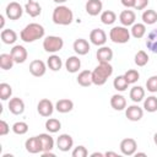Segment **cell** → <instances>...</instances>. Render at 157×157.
<instances>
[{"mask_svg": "<svg viewBox=\"0 0 157 157\" xmlns=\"http://www.w3.org/2000/svg\"><path fill=\"white\" fill-rule=\"evenodd\" d=\"M146 88L151 93H156L157 92V75H153V76H151V77L147 78V81H146Z\"/></svg>", "mask_w": 157, "mask_h": 157, "instance_id": "obj_41", "label": "cell"}, {"mask_svg": "<svg viewBox=\"0 0 157 157\" xmlns=\"http://www.w3.org/2000/svg\"><path fill=\"white\" fill-rule=\"evenodd\" d=\"M104 156H107V157H108V156H115V157H117L118 153H117V152H110V151H109V152H105Z\"/></svg>", "mask_w": 157, "mask_h": 157, "instance_id": "obj_49", "label": "cell"}, {"mask_svg": "<svg viewBox=\"0 0 157 157\" xmlns=\"http://www.w3.org/2000/svg\"><path fill=\"white\" fill-rule=\"evenodd\" d=\"M129 96H130V99L134 103H139V102L144 101V98H145V90L141 86H134L130 90Z\"/></svg>", "mask_w": 157, "mask_h": 157, "instance_id": "obj_28", "label": "cell"}, {"mask_svg": "<svg viewBox=\"0 0 157 157\" xmlns=\"http://www.w3.org/2000/svg\"><path fill=\"white\" fill-rule=\"evenodd\" d=\"M146 47L152 53L157 54V28H153L148 34L146 39Z\"/></svg>", "mask_w": 157, "mask_h": 157, "instance_id": "obj_27", "label": "cell"}, {"mask_svg": "<svg viewBox=\"0 0 157 157\" xmlns=\"http://www.w3.org/2000/svg\"><path fill=\"white\" fill-rule=\"evenodd\" d=\"M110 105L115 110H124L126 108V99L123 94H113L110 97Z\"/></svg>", "mask_w": 157, "mask_h": 157, "instance_id": "obj_23", "label": "cell"}, {"mask_svg": "<svg viewBox=\"0 0 157 157\" xmlns=\"http://www.w3.org/2000/svg\"><path fill=\"white\" fill-rule=\"evenodd\" d=\"M52 20L55 25L59 26H67L74 21V12L70 7L65 5H58L53 10Z\"/></svg>", "mask_w": 157, "mask_h": 157, "instance_id": "obj_2", "label": "cell"}, {"mask_svg": "<svg viewBox=\"0 0 157 157\" xmlns=\"http://www.w3.org/2000/svg\"><path fill=\"white\" fill-rule=\"evenodd\" d=\"M125 117L131 121H139L144 117V109L137 104H131L125 108Z\"/></svg>", "mask_w": 157, "mask_h": 157, "instance_id": "obj_11", "label": "cell"}, {"mask_svg": "<svg viewBox=\"0 0 157 157\" xmlns=\"http://www.w3.org/2000/svg\"><path fill=\"white\" fill-rule=\"evenodd\" d=\"M64 47V40L59 36H48L43 40V49L47 53H56Z\"/></svg>", "mask_w": 157, "mask_h": 157, "instance_id": "obj_5", "label": "cell"}, {"mask_svg": "<svg viewBox=\"0 0 157 157\" xmlns=\"http://www.w3.org/2000/svg\"><path fill=\"white\" fill-rule=\"evenodd\" d=\"M25 147H26V151L29 152V153H42L43 148H42V142L39 140L38 136H32L29 139L26 140L25 142Z\"/></svg>", "mask_w": 157, "mask_h": 157, "instance_id": "obj_12", "label": "cell"}, {"mask_svg": "<svg viewBox=\"0 0 157 157\" xmlns=\"http://www.w3.org/2000/svg\"><path fill=\"white\" fill-rule=\"evenodd\" d=\"M15 64V60L12 58L11 54H7V53H2L0 54V67L2 70H10L12 69Z\"/></svg>", "mask_w": 157, "mask_h": 157, "instance_id": "obj_31", "label": "cell"}, {"mask_svg": "<svg viewBox=\"0 0 157 157\" xmlns=\"http://www.w3.org/2000/svg\"><path fill=\"white\" fill-rule=\"evenodd\" d=\"M141 18H142V22L145 25H155L157 22V12L155 10H152V9L145 10L142 12Z\"/></svg>", "mask_w": 157, "mask_h": 157, "instance_id": "obj_33", "label": "cell"}, {"mask_svg": "<svg viewBox=\"0 0 157 157\" xmlns=\"http://www.w3.org/2000/svg\"><path fill=\"white\" fill-rule=\"evenodd\" d=\"M54 2H56V4H59V5H63L64 2H66L67 0H53Z\"/></svg>", "mask_w": 157, "mask_h": 157, "instance_id": "obj_50", "label": "cell"}, {"mask_svg": "<svg viewBox=\"0 0 157 157\" xmlns=\"http://www.w3.org/2000/svg\"><path fill=\"white\" fill-rule=\"evenodd\" d=\"M102 9L103 4L101 0H87L85 5V10L90 16H98L99 13H102Z\"/></svg>", "mask_w": 157, "mask_h": 157, "instance_id": "obj_15", "label": "cell"}, {"mask_svg": "<svg viewBox=\"0 0 157 157\" xmlns=\"http://www.w3.org/2000/svg\"><path fill=\"white\" fill-rule=\"evenodd\" d=\"M147 5H148V0H135L134 9L135 10H144L145 7H147Z\"/></svg>", "mask_w": 157, "mask_h": 157, "instance_id": "obj_44", "label": "cell"}, {"mask_svg": "<svg viewBox=\"0 0 157 157\" xmlns=\"http://www.w3.org/2000/svg\"><path fill=\"white\" fill-rule=\"evenodd\" d=\"M54 108H55V107H54L53 102H52L50 99H48V98L40 99V101L38 102V104H37V110H38L39 115H42V117H44V118L50 117V115L53 114V112H54Z\"/></svg>", "mask_w": 157, "mask_h": 157, "instance_id": "obj_8", "label": "cell"}, {"mask_svg": "<svg viewBox=\"0 0 157 157\" xmlns=\"http://www.w3.org/2000/svg\"><path fill=\"white\" fill-rule=\"evenodd\" d=\"M10 131V126L5 120H0V136L7 135Z\"/></svg>", "mask_w": 157, "mask_h": 157, "instance_id": "obj_43", "label": "cell"}, {"mask_svg": "<svg viewBox=\"0 0 157 157\" xmlns=\"http://www.w3.org/2000/svg\"><path fill=\"white\" fill-rule=\"evenodd\" d=\"M90 42L93 44V45H97V47H102L107 42V34L103 29L101 28H94L91 31L90 33Z\"/></svg>", "mask_w": 157, "mask_h": 157, "instance_id": "obj_9", "label": "cell"}, {"mask_svg": "<svg viewBox=\"0 0 157 157\" xmlns=\"http://www.w3.org/2000/svg\"><path fill=\"white\" fill-rule=\"evenodd\" d=\"M0 37H1L2 43H5V44H13L17 40V33L11 28L2 29Z\"/></svg>", "mask_w": 157, "mask_h": 157, "instance_id": "obj_26", "label": "cell"}, {"mask_svg": "<svg viewBox=\"0 0 157 157\" xmlns=\"http://www.w3.org/2000/svg\"><path fill=\"white\" fill-rule=\"evenodd\" d=\"M65 67L67 70V72L70 74H75L80 69H81V60L78 59V56L76 55H72V56H69L65 61Z\"/></svg>", "mask_w": 157, "mask_h": 157, "instance_id": "obj_20", "label": "cell"}, {"mask_svg": "<svg viewBox=\"0 0 157 157\" xmlns=\"http://www.w3.org/2000/svg\"><path fill=\"white\" fill-rule=\"evenodd\" d=\"M130 29L125 26H115L109 31V38L113 43L117 44H125L130 40Z\"/></svg>", "mask_w": 157, "mask_h": 157, "instance_id": "obj_4", "label": "cell"}, {"mask_svg": "<svg viewBox=\"0 0 157 157\" xmlns=\"http://www.w3.org/2000/svg\"><path fill=\"white\" fill-rule=\"evenodd\" d=\"M144 109L148 113L157 112V97L150 96L144 101Z\"/></svg>", "mask_w": 157, "mask_h": 157, "instance_id": "obj_35", "label": "cell"}, {"mask_svg": "<svg viewBox=\"0 0 157 157\" xmlns=\"http://www.w3.org/2000/svg\"><path fill=\"white\" fill-rule=\"evenodd\" d=\"M124 76H125V78H126V81L129 82V85L137 82V80L140 78V74H139V71L135 70V69H130V70H128V71L124 74Z\"/></svg>", "mask_w": 157, "mask_h": 157, "instance_id": "obj_40", "label": "cell"}, {"mask_svg": "<svg viewBox=\"0 0 157 157\" xmlns=\"http://www.w3.org/2000/svg\"><path fill=\"white\" fill-rule=\"evenodd\" d=\"M55 109L59 113H63V114L69 113L74 109V102L69 98H61L55 103Z\"/></svg>", "mask_w": 157, "mask_h": 157, "instance_id": "obj_21", "label": "cell"}, {"mask_svg": "<svg viewBox=\"0 0 157 157\" xmlns=\"http://www.w3.org/2000/svg\"><path fill=\"white\" fill-rule=\"evenodd\" d=\"M148 60H150V58H148V55L145 50H139L135 54V58H134V61L137 66H145L148 63Z\"/></svg>", "mask_w": 157, "mask_h": 157, "instance_id": "obj_37", "label": "cell"}, {"mask_svg": "<svg viewBox=\"0 0 157 157\" xmlns=\"http://www.w3.org/2000/svg\"><path fill=\"white\" fill-rule=\"evenodd\" d=\"M72 48H74V50H75V53H76L77 55H86V54L90 52L91 45H90V43H88L86 39H83V38H77V39L74 42Z\"/></svg>", "mask_w": 157, "mask_h": 157, "instance_id": "obj_17", "label": "cell"}, {"mask_svg": "<svg viewBox=\"0 0 157 157\" xmlns=\"http://www.w3.org/2000/svg\"><path fill=\"white\" fill-rule=\"evenodd\" d=\"M113 74V66L109 63H99L92 71V82L96 86H102Z\"/></svg>", "mask_w": 157, "mask_h": 157, "instance_id": "obj_3", "label": "cell"}, {"mask_svg": "<svg viewBox=\"0 0 157 157\" xmlns=\"http://www.w3.org/2000/svg\"><path fill=\"white\" fill-rule=\"evenodd\" d=\"M38 137L42 142V148H43L42 152H49L54 148V139L49 134L43 132V134H39Z\"/></svg>", "mask_w": 157, "mask_h": 157, "instance_id": "obj_24", "label": "cell"}, {"mask_svg": "<svg viewBox=\"0 0 157 157\" xmlns=\"http://www.w3.org/2000/svg\"><path fill=\"white\" fill-rule=\"evenodd\" d=\"M12 131L16 135H25L28 131V124L25 121H16L12 125Z\"/></svg>", "mask_w": 157, "mask_h": 157, "instance_id": "obj_39", "label": "cell"}, {"mask_svg": "<svg viewBox=\"0 0 157 157\" xmlns=\"http://www.w3.org/2000/svg\"><path fill=\"white\" fill-rule=\"evenodd\" d=\"M130 34L136 38V39H140L142 38L145 34H146V25L145 23H134L131 26V29H130Z\"/></svg>", "mask_w": 157, "mask_h": 157, "instance_id": "obj_29", "label": "cell"}, {"mask_svg": "<svg viewBox=\"0 0 157 157\" xmlns=\"http://www.w3.org/2000/svg\"><path fill=\"white\" fill-rule=\"evenodd\" d=\"M45 29L42 25L32 22L29 25H27L21 32H20V38L25 42V43H32L37 39H40L44 37Z\"/></svg>", "mask_w": 157, "mask_h": 157, "instance_id": "obj_1", "label": "cell"}, {"mask_svg": "<svg viewBox=\"0 0 157 157\" xmlns=\"http://www.w3.org/2000/svg\"><path fill=\"white\" fill-rule=\"evenodd\" d=\"M96 56H97L98 63H109L113 59V50L109 47L102 45V47L98 48V50L96 53Z\"/></svg>", "mask_w": 157, "mask_h": 157, "instance_id": "obj_18", "label": "cell"}, {"mask_svg": "<svg viewBox=\"0 0 157 157\" xmlns=\"http://www.w3.org/2000/svg\"><path fill=\"white\" fill-rule=\"evenodd\" d=\"M12 94V87L6 83V82H1L0 83V98L1 101H7Z\"/></svg>", "mask_w": 157, "mask_h": 157, "instance_id": "obj_38", "label": "cell"}, {"mask_svg": "<svg viewBox=\"0 0 157 157\" xmlns=\"http://www.w3.org/2000/svg\"><path fill=\"white\" fill-rule=\"evenodd\" d=\"M9 110L15 114V115H20L25 112V102L18 98V97H13L9 101Z\"/></svg>", "mask_w": 157, "mask_h": 157, "instance_id": "obj_16", "label": "cell"}, {"mask_svg": "<svg viewBox=\"0 0 157 157\" xmlns=\"http://www.w3.org/2000/svg\"><path fill=\"white\" fill-rule=\"evenodd\" d=\"M77 83L80 85V86H82V87H88V86H91L93 82H92V71H90V70H83V71H81L80 74H78V76H77Z\"/></svg>", "mask_w": 157, "mask_h": 157, "instance_id": "obj_25", "label": "cell"}, {"mask_svg": "<svg viewBox=\"0 0 157 157\" xmlns=\"http://www.w3.org/2000/svg\"><path fill=\"white\" fill-rule=\"evenodd\" d=\"M23 10H25V9H23L18 2L11 1L10 4H7V6H6V9H5V15H6V17H7L9 20L16 21V20H18V18L22 16Z\"/></svg>", "mask_w": 157, "mask_h": 157, "instance_id": "obj_6", "label": "cell"}, {"mask_svg": "<svg viewBox=\"0 0 157 157\" xmlns=\"http://www.w3.org/2000/svg\"><path fill=\"white\" fill-rule=\"evenodd\" d=\"M72 146H74V139L69 134H61L56 139V147L63 152H67L69 150L72 148Z\"/></svg>", "mask_w": 157, "mask_h": 157, "instance_id": "obj_14", "label": "cell"}, {"mask_svg": "<svg viewBox=\"0 0 157 157\" xmlns=\"http://www.w3.org/2000/svg\"><path fill=\"white\" fill-rule=\"evenodd\" d=\"M25 11L27 12V15H29L31 17H37L40 15L42 12V7L40 5L34 1V0H28L25 5Z\"/></svg>", "mask_w": 157, "mask_h": 157, "instance_id": "obj_22", "label": "cell"}, {"mask_svg": "<svg viewBox=\"0 0 157 157\" xmlns=\"http://www.w3.org/2000/svg\"><path fill=\"white\" fill-rule=\"evenodd\" d=\"M91 156H92V157H96V156H98V157H103L104 153H101V152H93Z\"/></svg>", "mask_w": 157, "mask_h": 157, "instance_id": "obj_48", "label": "cell"}, {"mask_svg": "<svg viewBox=\"0 0 157 157\" xmlns=\"http://www.w3.org/2000/svg\"><path fill=\"white\" fill-rule=\"evenodd\" d=\"M47 71V64L40 60V59H36V60H32L31 64H29V72L36 76V77H40L45 74Z\"/></svg>", "mask_w": 157, "mask_h": 157, "instance_id": "obj_13", "label": "cell"}, {"mask_svg": "<svg viewBox=\"0 0 157 157\" xmlns=\"http://www.w3.org/2000/svg\"><path fill=\"white\" fill-rule=\"evenodd\" d=\"M42 156H43V157H47V156H52V157H54L55 155H54L52 151H49V152H42Z\"/></svg>", "mask_w": 157, "mask_h": 157, "instance_id": "obj_47", "label": "cell"}, {"mask_svg": "<svg viewBox=\"0 0 157 157\" xmlns=\"http://www.w3.org/2000/svg\"><path fill=\"white\" fill-rule=\"evenodd\" d=\"M117 20V15L114 11L112 10H105V11H102L101 13V21L103 25H113Z\"/></svg>", "mask_w": 157, "mask_h": 157, "instance_id": "obj_36", "label": "cell"}, {"mask_svg": "<svg viewBox=\"0 0 157 157\" xmlns=\"http://www.w3.org/2000/svg\"><path fill=\"white\" fill-rule=\"evenodd\" d=\"M135 20H136V15L132 10H124L119 15V21L121 26H125V27L132 26L135 23Z\"/></svg>", "mask_w": 157, "mask_h": 157, "instance_id": "obj_19", "label": "cell"}, {"mask_svg": "<svg viewBox=\"0 0 157 157\" xmlns=\"http://www.w3.org/2000/svg\"><path fill=\"white\" fill-rule=\"evenodd\" d=\"M45 129L48 130V132L55 134V132H58V131L61 129V123H60L59 119L49 118V119L45 121Z\"/></svg>", "mask_w": 157, "mask_h": 157, "instance_id": "obj_34", "label": "cell"}, {"mask_svg": "<svg viewBox=\"0 0 157 157\" xmlns=\"http://www.w3.org/2000/svg\"><path fill=\"white\" fill-rule=\"evenodd\" d=\"M136 148H137V142L132 137L123 139L121 142H120V152L123 155H125V156H132V155H135Z\"/></svg>", "mask_w": 157, "mask_h": 157, "instance_id": "obj_7", "label": "cell"}, {"mask_svg": "<svg viewBox=\"0 0 157 157\" xmlns=\"http://www.w3.org/2000/svg\"><path fill=\"white\" fill-rule=\"evenodd\" d=\"M47 66L52 70V71H59L63 66V61H61V58L59 55H50L47 60Z\"/></svg>", "mask_w": 157, "mask_h": 157, "instance_id": "obj_30", "label": "cell"}, {"mask_svg": "<svg viewBox=\"0 0 157 157\" xmlns=\"http://www.w3.org/2000/svg\"><path fill=\"white\" fill-rule=\"evenodd\" d=\"M113 86H114V88H115L118 92H124V91L128 90L129 82L126 81V78H125L124 75H119V76H117V77L114 78Z\"/></svg>", "mask_w": 157, "mask_h": 157, "instance_id": "obj_32", "label": "cell"}, {"mask_svg": "<svg viewBox=\"0 0 157 157\" xmlns=\"http://www.w3.org/2000/svg\"><path fill=\"white\" fill-rule=\"evenodd\" d=\"M123 6H125L126 9H130V7H134L135 5V0H120Z\"/></svg>", "mask_w": 157, "mask_h": 157, "instance_id": "obj_45", "label": "cell"}, {"mask_svg": "<svg viewBox=\"0 0 157 157\" xmlns=\"http://www.w3.org/2000/svg\"><path fill=\"white\" fill-rule=\"evenodd\" d=\"M135 156L137 157V156H146V153L145 152H135Z\"/></svg>", "mask_w": 157, "mask_h": 157, "instance_id": "obj_51", "label": "cell"}, {"mask_svg": "<svg viewBox=\"0 0 157 157\" xmlns=\"http://www.w3.org/2000/svg\"><path fill=\"white\" fill-rule=\"evenodd\" d=\"M153 142H155V144L157 145V132H156V134L153 135Z\"/></svg>", "mask_w": 157, "mask_h": 157, "instance_id": "obj_52", "label": "cell"}, {"mask_svg": "<svg viewBox=\"0 0 157 157\" xmlns=\"http://www.w3.org/2000/svg\"><path fill=\"white\" fill-rule=\"evenodd\" d=\"M10 54L12 55L13 60L16 64H22L27 60V56H28V53H27V49L23 47V45H13L12 49L10 50Z\"/></svg>", "mask_w": 157, "mask_h": 157, "instance_id": "obj_10", "label": "cell"}, {"mask_svg": "<svg viewBox=\"0 0 157 157\" xmlns=\"http://www.w3.org/2000/svg\"><path fill=\"white\" fill-rule=\"evenodd\" d=\"M4 25H5V17L1 15L0 16V28L1 29H4Z\"/></svg>", "mask_w": 157, "mask_h": 157, "instance_id": "obj_46", "label": "cell"}, {"mask_svg": "<svg viewBox=\"0 0 157 157\" xmlns=\"http://www.w3.org/2000/svg\"><path fill=\"white\" fill-rule=\"evenodd\" d=\"M71 155H72V157H86L88 155V151H87V148L85 146L80 145V146H76L72 150Z\"/></svg>", "mask_w": 157, "mask_h": 157, "instance_id": "obj_42", "label": "cell"}]
</instances>
